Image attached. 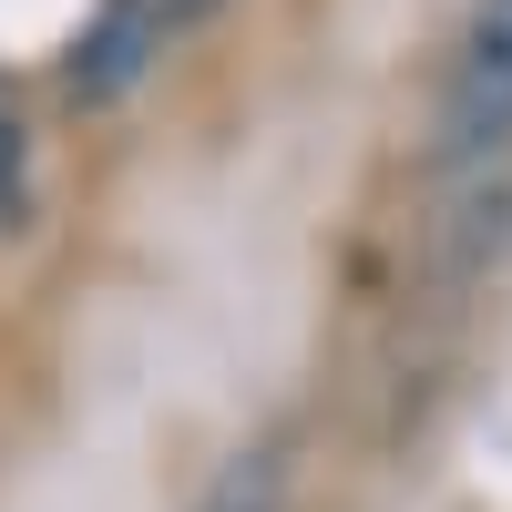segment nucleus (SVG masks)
Instances as JSON below:
<instances>
[{
	"instance_id": "obj_1",
	"label": "nucleus",
	"mask_w": 512,
	"mask_h": 512,
	"mask_svg": "<svg viewBox=\"0 0 512 512\" xmlns=\"http://www.w3.org/2000/svg\"><path fill=\"white\" fill-rule=\"evenodd\" d=\"M492 144H512V0H472L441 82V154H492Z\"/></svg>"
},
{
	"instance_id": "obj_3",
	"label": "nucleus",
	"mask_w": 512,
	"mask_h": 512,
	"mask_svg": "<svg viewBox=\"0 0 512 512\" xmlns=\"http://www.w3.org/2000/svg\"><path fill=\"white\" fill-rule=\"evenodd\" d=\"M195 512H287V451L277 441H256V451H236L216 482H205V502Z\"/></svg>"
},
{
	"instance_id": "obj_2",
	"label": "nucleus",
	"mask_w": 512,
	"mask_h": 512,
	"mask_svg": "<svg viewBox=\"0 0 512 512\" xmlns=\"http://www.w3.org/2000/svg\"><path fill=\"white\" fill-rule=\"evenodd\" d=\"M164 0H103V21L82 31V52H72V103H123L134 82L154 72L164 52Z\"/></svg>"
},
{
	"instance_id": "obj_4",
	"label": "nucleus",
	"mask_w": 512,
	"mask_h": 512,
	"mask_svg": "<svg viewBox=\"0 0 512 512\" xmlns=\"http://www.w3.org/2000/svg\"><path fill=\"white\" fill-rule=\"evenodd\" d=\"M31 226V144H21V123L0 113V236H21Z\"/></svg>"
}]
</instances>
